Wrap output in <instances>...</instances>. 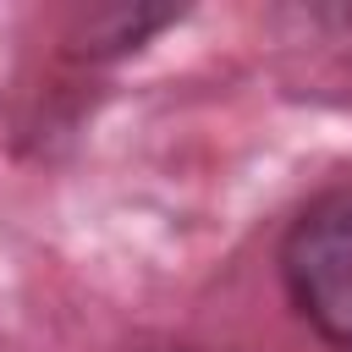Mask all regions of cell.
I'll use <instances>...</instances> for the list:
<instances>
[{
    "label": "cell",
    "instance_id": "obj_3",
    "mask_svg": "<svg viewBox=\"0 0 352 352\" xmlns=\"http://www.w3.org/2000/svg\"><path fill=\"white\" fill-rule=\"evenodd\" d=\"M126 352H204V346H126Z\"/></svg>",
    "mask_w": 352,
    "mask_h": 352
},
{
    "label": "cell",
    "instance_id": "obj_2",
    "mask_svg": "<svg viewBox=\"0 0 352 352\" xmlns=\"http://www.w3.org/2000/svg\"><path fill=\"white\" fill-rule=\"evenodd\" d=\"M182 16H187V6H126V0L77 11L72 28H66V55L82 60V66H116V60L148 50Z\"/></svg>",
    "mask_w": 352,
    "mask_h": 352
},
{
    "label": "cell",
    "instance_id": "obj_1",
    "mask_svg": "<svg viewBox=\"0 0 352 352\" xmlns=\"http://www.w3.org/2000/svg\"><path fill=\"white\" fill-rule=\"evenodd\" d=\"M280 292L292 314L336 352H352V182L319 187L280 231Z\"/></svg>",
    "mask_w": 352,
    "mask_h": 352
}]
</instances>
